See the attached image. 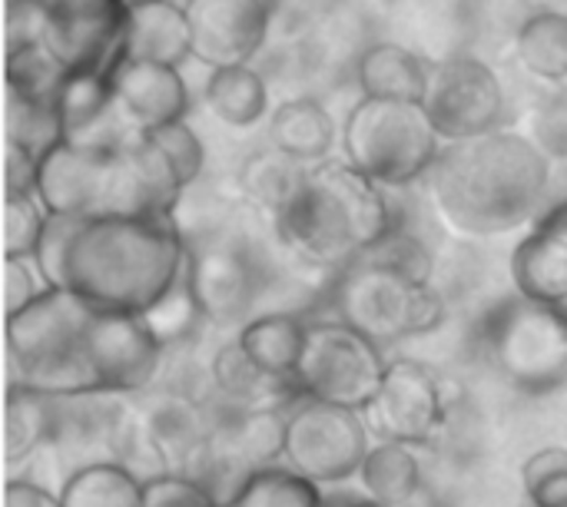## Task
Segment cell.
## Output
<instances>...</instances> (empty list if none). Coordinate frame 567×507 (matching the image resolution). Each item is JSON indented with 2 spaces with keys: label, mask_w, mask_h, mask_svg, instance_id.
<instances>
[{
  "label": "cell",
  "mask_w": 567,
  "mask_h": 507,
  "mask_svg": "<svg viewBox=\"0 0 567 507\" xmlns=\"http://www.w3.org/2000/svg\"><path fill=\"white\" fill-rule=\"evenodd\" d=\"M189 242L169 216L86 219L66 256V289L100 312L153 319L186 282Z\"/></svg>",
  "instance_id": "cell-1"
},
{
  "label": "cell",
  "mask_w": 567,
  "mask_h": 507,
  "mask_svg": "<svg viewBox=\"0 0 567 507\" xmlns=\"http://www.w3.org/2000/svg\"><path fill=\"white\" fill-rule=\"evenodd\" d=\"M429 176L439 216L455 232L482 239L538 219L551 186V159L532 136L495 130L445 146Z\"/></svg>",
  "instance_id": "cell-2"
},
{
  "label": "cell",
  "mask_w": 567,
  "mask_h": 507,
  "mask_svg": "<svg viewBox=\"0 0 567 507\" xmlns=\"http://www.w3.org/2000/svg\"><path fill=\"white\" fill-rule=\"evenodd\" d=\"M276 229L302 266L342 272L399 223L375 179L346 159H326L306 169L292 199L276 213Z\"/></svg>",
  "instance_id": "cell-3"
},
{
  "label": "cell",
  "mask_w": 567,
  "mask_h": 507,
  "mask_svg": "<svg viewBox=\"0 0 567 507\" xmlns=\"http://www.w3.org/2000/svg\"><path fill=\"white\" fill-rule=\"evenodd\" d=\"M332 309V319L359 329L379 349L429 335L445 322L429 252L402 229H392L372 252L336 276Z\"/></svg>",
  "instance_id": "cell-4"
},
{
  "label": "cell",
  "mask_w": 567,
  "mask_h": 507,
  "mask_svg": "<svg viewBox=\"0 0 567 507\" xmlns=\"http://www.w3.org/2000/svg\"><path fill=\"white\" fill-rule=\"evenodd\" d=\"M93 306L73 289H43L27 309L7 315L10 385H23L53 399L96 395L83 362V335Z\"/></svg>",
  "instance_id": "cell-5"
},
{
  "label": "cell",
  "mask_w": 567,
  "mask_h": 507,
  "mask_svg": "<svg viewBox=\"0 0 567 507\" xmlns=\"http://www.w3.org/2000/svg\"><path fill=\"white\" fill-rule=\"evenodd\" d=\"M342 153L379 186H409L442 156V136L425 103L362 96L342 123Z\"/></svg>",
  "instance_id": "cell-6"
},
{
  "label": "cell",
  "mask_w": 567,
  "mask_h": 507,
  "mask_svg": "<svg viewBox=\"0 0 567 507\" xmlns=\"http://www.w3.org/2000/svg\"><path fill=\"white\" fill-rule=\"evenodd\" d=\"M478 342L495 372L525 395L567 385V315L515 292L482 315Z\"/></svg>",
  "instance_id": "cell-7"
},
{
  "label": "cell",
  "mask_w": 567,
  "mask_h": 507,
  "mask_svg": "<svg viewBox=\"0 0 567 507\" xmlns=\"http://www.w3.org/2000/svg\"><path fill=\"white\" fill-rule=\"evenodd\" d=\"M385 369L389 362L372 339L342 319H319L306 325V345L292 385L302 399L362 412L375 399Z\"/></svg>",
  "instance_id": "cell-8"
},
{
  "label": "cell",
  "mask_w": 567,
  "mask_h": 507,
  "mask_svg": "<svg viewBox=\"0 0 567 507\" xmlns=\"http://www.w3.org/2000/svg\"><path fill=\"white\" fill-rule=\"evenodd\" d=\"M369 452V425L355 408L299 395L286 412L282 458L316 485H339L359 475Z\"/></svg>",
  "instance_id": "cell-9"
},
{
  "label": "cell",
  "mask_w": 567,
  "mask_h": 507,
  "mask_svg": "<svg viewBox=\"0 0 567 507\" xmlns=\"http://www.w3.org/2000/svg\"><path fill=\"white\" fill-rule=\"evenodd\" d=\"M452 415V399L439 372L415 359H392L375 399L362 408L372 435L395 445H432Z\"/></svg>",
  "instance_id": "cell-10"
},
{
  "label": "cell",
  "mask_w": 567,
  "mask_h": 507,
  "mask_svg": "<svg viewBox=\"0 0 567 507\" xmlns=\"http://www.w3.org/2000/svg\"><path fill=\"white\" fill-rule=\"evenodd\" d=\"M425 110L442 143H468L502 130L505 90L498 73L475 56H449L432 66Z\"/></svg>",
  "instance_id": "cell-11"
},
{
  "label": "cell",
  "mask_w": 567,
  "mask_h": 507,
  "mask_svg": "<svg viewBox=\"0 0 567 507\" xmlns=\"http://www.w3.org/2000/svg\"><path fill=\"white\" fill-rule=\"evenodd\" d=\"M83 362L96 395H133L153 385L163 362V332L146 315L93 312L83 335Z\"/></svg>",
  "instance_id": "cell-12"
},
{
  "label": "cell",
  "mask_w": 567,
  "mask_h": 507,
  "mask_svg": "<svg viewBox=\"0 0 567 507\" xmlns=\"http://www.w3.org/2000/svg\"><path fill=\"white\" fill-rule=\"evenodd\" d=\"M186 296L189 306L213 325L243 329L256 319L252 312L262 296V269L243 246L226 239L189 246Z\"/></svg>",
  "instance_id": "cell-13"
},
{
  "label": "cell",
  "mask_w": 567,
  "mask_h": 507,
  "mask_svg": "<svg viewBox=\"0 0 567 507\" xmlns=\"http://www.w3.org/2000/svg\"><path fill=\"white\" fill-rule=\"evenodd\" d=\"M193 60L209 70L249 66L269 37L266 0H186Z\"/></svg>",
  "instance_id": "cell-14"
},
{
  "label": "cell",
  "mask_w": 567,
  "mask_h": 507,
  "mask_svg": "<svg viewBox=\"0 0 567 507\" xmlns=\"http://www.w3.org/2000/svg\"><path fill=\"white\" fill-rule=\"evenodd\" d=\"M143 438L159 462V475L203 482L199 472H209L213 425L193 399L176 392L159 395L143 415Z\"/></svg>",
  "instance_id": "cell-15"
},
{
  "label": "cell",
  "mask_w": 567,
  "mask_h": 507,
  "mask_svg": "<svg viewBox=\"0 0 567 507\" xmlns=\"http://www.w3.org/2000/svg\"><path fill=\"white\" fill-rule=\"evenodd\" d=\"M110 83L126 120L136 130L169 126V123L186 120L189 113V86L179 66L120 56L110 66Z\"/></svg>",
  "instance_id": "cell-16"
},
{
  "label": "cell",
  "mask_w": 567,
  "mask_h": 507,
  "mask_svg": "<svg viewBox=\"0 0 567 507\" xmlns=\"http://www.w3.org/2000/svg\"><path fill=\"white\" fill-rule=\"evenodd\" d=\"M512 279L525 299L567 315V199L542 213L512 256Z\"/></svg>",
  "instance_id": "cell-17"
},
{
  "label": "cell",
  "mask_w": 567,
  "mask_h": 507,
  "mask_svg": "<svg viewBox=\"0 0 567 507\" xmlns=\"http://www.w3.org/2000/svg\"><path fill=\"white\" fill-rule=\"evenodd\" d=\"M123 56L179 66L193 56L186 7L173 0L143 3L123 13Z\"/></svg>",
  "instance_id": "cell-18"
},
{
  "label": "cell",
  "mask_w": 567,
  "mask_h": 507,
  "mask_svg": "<svg viewBox=\"0 0 567 507\" xmlns=\"http://www.w3.org/2000/svg\"><path fill=\"white\" fill-rule=\"evenodd\" d=\"M336 133H339V126H336L332 113L316 96L286 100L269 116L272 149H279L282 156H289L292 163H299L306 169L329 159V153L336 146Z\"/></svg>",
  "instance_id": "cell-19"
},
{
  "label": "cell",
  "mask_w": 567,
  "mask_h": 507,
  "mask_svg": "<svg viewBox=\"0 0 567 507\" xmlns=\"http://www.w3.org/2000/svg\"><path fill=\"white\" fill-rule=\"evenodd\" d=\"M432 80V66L409 46L399 43H372L359 56V86L369 100H409L425 103Z\"/></svg>",
  "instance_id": "cell-20"
},
{
  "label": "cell",
  "mask_w": 567,
  "mask_h": 507,
  "mask_svg": "<svg viewBox=\"0 0 567 507\" xmlns=\"http://www.w3.org/2000/svg\"><path fill=\"white\" fill-rule=\"evenodd\" d=\"M306 325L309 322H302L292 312H269V315L249 319L239 329L236 342L266 375L292 382L302 345H306Z\"/></svg>",
  "instance_id": "cell-21"
},
{
  "label": "cell",
  "mask_w": 567,
  "mask_h": 507,
  "mask_svg": "<svg viewBox=\"0 0 567 507\" xmlns=\"http://www.w3.org/2000/svg\"><path fill=\"white\" fill-rule=\"evenodd\" d=\"M213 382H216V389L226 399H233L236 408H246V412H252V408H279V402L299 399L292 382L266 375L243 352V345L236 339L216 352V359H213Z\"/></svg>",
  "instance_id": "cell-22"
},
{
  "label": "cell",
  "mask_w": 567,
  "mask_h": 507,
  "mask_svg": "<svg viewBox=\"0 0 567 507\" xmlns=\"http://www.w3.org/2000/svg\"><path fill=\"white\" fill-rule=\"evenodd\" d=\"M63 402L23 385H7V462L30 458L40 445L60 435L63 425Z\"/></svg>",
  "instance_id": "cell-23"
},
{
  "label": "cell",
  "mask_w": 567,
  "mask_h": 507,
  "mask_svg": "<svg viewBox=\"0 0 567 507\" xmlns=\"http://www.w3.org/2000/svg\"><path fill=\"white\" fill-rule=\"evenodd\" d=\"M359 478L372 501L389 507H412L425 485L415 452L409 445H395V442L372 445V452L362 462Z\"/></svg>",
  "instance_id": "cell-24"
},
{
  "label": "cell",
  "mask_w": 567,
  "mask_h": 507,
  "mask_svg": "<svg viewBox=\"0 0 567 507\" xmlns=\"http://www.w3.org/2000/svg\"><path fill=\"white\" fill-rule=\"evenodd\" d=\"M63 507H143V482L123 462L80 465L60 488Z\"/></svg>",
  "instance_id": "cell-25"
},
{
  "label": "cell",
  "mask_w": 567,
  "mask_h": 507,
  "mask_svg": "<svg viewBox=\"0 0 567 507\" xmlns=\"http://www.w3.org/2000/svg\"><path fill=\"white\" fill-rule=\"evenodd\" d=\"M206 106L226 123V126H252L266 116L269 106V90L266 80L252 66H226L213 70L206 80Z\"/></svg>",
  "instance_id": "cell-26"
},
{
  "label": "cell",
  "mask_w": 567,
  "mask_h": 507,
  "mask_svg": "<svg viewBox=\"0 0 567 507\" xmlns=\"http://www.w3.org/2000/svg\"><path fill=\"white\" fill-rule=\"evenodd\" d=\"M522 66L548 83L567 80V13L538 10L532 13L515 40Z\"/></svg>",
  "instance_id": "cell-27"
},
{
  "label": "cell",
  "mask_w": 567,
  "mask_h": 507,
  "mask_svg": "<svg viewBox=\"0 0 567 507\" xmlns=\"http://www.w3.org/2000/svg\"><path fill=\"white\" fill-rule=\"evenodd\" d=\"M223 507H326L322 485L302 478L289 465H269L243 478Z\"/></svg>",
  "instance_id": "cell-28"
},
{
  "label": "cell",
  "mask_w": 567,
  "mask_h": 507,
  "mask_svg": "<svg viewBox=\"0 0 567 507\" xmlns=\"http://www.w3.org/2000/svg\"><path fill=\"white\" fill-rule=\"evenodd\" d=\"M302 176H306V166H299V163H292L289 156H282L279 149H272V153H256V156H249L239 179H243L246 193H249L256 203L269 206L272 216H276V213L292 199V193L299 189Z\"/></svg>",
  "instance_id": "cell-29"
},
{
  "label": "cell",
  "mask_w": 567,
  "mask_h": 507,
  "mask_svg": "<svg viewBox=\"0 0 567 507\" xmlns=\"http://www.w3.org/2000/svg\"><path fill=\"white\" fill-rule=\"evenodd\" d=\"M522 485L535 507L567 505V448H542L522 465Z\"/></svg>",
  "instance_id": "cell-30"
},
{
  "label": "cell",
  "mask_w": 567,
  "mask_h": 507,
  "mask_svg": "<svg viewBox=\"0 0 567 507\" xmlns=\"http://www.w3.org/2000/svg\"><path fill=\"white\" fill-rule=\"evenodd\" d=\"M47 226L37 196H7L3 203V259H33Z\"/></svg>",
  "instance_id": "cell-31"
},
{
  "label": "cell",
  "mask_w": 567,
  "mask_h": 507,
  "mask_svg": "<svg viewBox=\"0 0 567 507\" xmlns=\"http://www.w3.org/2000/svg\"><path fill=\"white\" fill-rule=\"evenodd\" d=\"M86 219L76 216H50L47 213V226L40 236V246L33 252V266L40 272V282L47 289H66V256L70 246L76 239V232L83 229Z\"/></svg>",
  "instance_id": "cell-32"
},
{
  "label": "cell",
  "mask_w": 567,
  "mask_h": 507,
  "mask_svg": "<svg viewBox=\"0 0 567 507\" xmlns=\"http://www.w3.org/2000/svg\"><path fill=\"white\" fill-rule=\"evenodd\" d=\"M143 133L166 153V159L173 163V169H176L183 189H186L189 183L199 179L206 149H203V143H199V136L186 126V120L169 123V126H156V130H143Z\"/></svg>",
  "instance_id": "cell-33"
},
{
  "label": "cell",
  "mask_w": 567,
  "mask_h": 507,
  "mask_svg": "<svg viewBox=\"0 0 567 507\" xmlns=\"http://www.w3.org/2000/svg\"><path fill=\"white\" fill-rule=\"evenodd\" d=\"M143 507H223L216 495L183 475H153L143 482Z\"/></svg>",
  "instance_id": "cell-34"
},
{
  "label": "cell",
  "mask_w": 567,
  "mask_h": 507,
  "mask_svg": "<svg viewBox=\"0 0 567 507\" xmlns=\"http://www.w3.org/2000/svg\"><path fill=\"white\" fill-rule=\"evenodd\" d=\"M40 272L30 269V259H3V279H7V315L27 309L47 286L37 282Z\"/></svg>",
  "instance_id": "cell-35"
},
{
  "label": "cell",
  "mask_w": 567,
  "mask_h": 507,
  "mask_svg": "<svg viewBox=\"0 0 567 507\" xmlns=\"http://www.w3.org/2000/svg\"><path fill=\"white\" fill-rule=\"evenodd\" d=\"M7 196H37V153L7 143Z\"/></svg>",
  "instance_id": "cell-36"
},
{
  "label": "cell",
  "mask_w": 567,
  "mask_h": 507,
  "mask_svg": "<svg viewBox=\"0 0 567 507\" xmlns=\"http://www.w3.org/2000/svg\"><path fill=\"white\" fill-rule=\"evenodd\" d=\"M3 507H63L60 495H50L47 488L33 485V482H10L7 485V498Z\"/></svg>",
  "instance_id": "cell-37"
},
{
  "label": "cell",
  "mask_w": 567,
  "mask_h": 507,
  "mask_svg": "<svg viewBox=\"0 0 567 507\" xmlns=\"http://www.w3.org/2000/svg\"><path fill=\"white\" fill-rule=\"evenodd\" d=\"M113 3H116V7H120L123 13H126V10H133V7H143V3H156V0H113Z\"/></svg>",
  "instance_id": "cell-38"
},
{
  "label": "cell",
  "mask_w": 567,
  "mask_h": 507,
  "mask_svg": "<svg viewBox=\"0 0 567 507\" xmlns=\"http://www.w3.org/2000/svg\"><path fill=\"white\" fill-rule=\"evenodd\" d=\"M346 507H389V505H379V501H372V498H362V501H349Z\"/></svg>",
  "instance_id": "cell-39"
},
{
  "label": "cell",
  "mask_w": 567,
  "mask_h": 507,
  "mask_svg": "<svg viewBox=\"0 0 567 507\" xmlns=\"http://www.w3.org/2000/svg\"><path fill=\"white\" fill-rule=\"evenodd\" d=\"M565 507H567V505H565Z\"/></svg>",
  "instance_id": "cell-40"
}]
</instances>
